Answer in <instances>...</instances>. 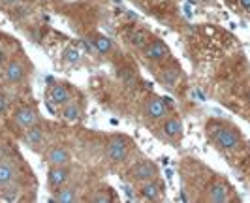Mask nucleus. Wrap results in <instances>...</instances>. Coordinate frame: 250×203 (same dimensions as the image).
Here are the masks:
<instances>
[{
	"instance_id": "nucleus-1",
	"label": "nucleus",
	"mask_w": 250,
	"mask_h": 203,
	"mask_svg": "<svg viewBox=\"0 0 250 203\" xmlns=\"http://www.w3.org/2000/svg\"><path fill=\"white\" fill-rule=\"evenodd\" d=\"M211 140L216 143V147H220L224 151H233L239 147L237 130L229 126H222V124L211 128Z\"/></svg>"
},
{
	"instance_id": "nucleus-2",
	"label": "nucleus",
	"mask_w": 250,
	"mask_h": 203,
	"mask_svg": "<svg viewBox=\"0 0 250 203\" xmlns=\"http://www.w3.org/2000/svg\"><path fill=\"white\" fill-rule=\"evenodd\" d=\"M107 160L113 164H119V162H125L130 154V140H126L125 136H113L107 141Z\"/></svg>"
},
{
	"instance_id": "nucleus-3",
	"label": "nucleus",
	"mask_w": 250,
	"mask_h": 203,
	"mask_svg": "<svg viewBox=\"0 0 250 203\" xmlns=\"http://www.w3.org/2000/svg\"><path fill=\"white\" fill-rule=\"evenodd\" d=\"M158 167L152 160H139L138 164L130 169V177L136 183H147V181H152V179H158Z\"/></svg>"
},
{
	"instance_id": "nucleus-4",
	"label": "nucleus",
	"mask_w": 250,
	"mask_h": 203,
	"mask_svg": "<svg viewBox=\"0 0 250 203\" xmlns=\"http://www.w3.org/2000/svg\"><path fill=\"white\" fill-rule=\"evenodd\" d=\"M47 102L53 107H62L68 102H72V90L68 89L66 83H55L51 85L49 90H47Z\"/></svg>"
},
{
	"instance_id": "nucleus-5",
	"label": "nucleus",
	"mask_w": 250,
	"mask_h": 203,
	"mask_svg": "<svg viewBox=\"0 0 250 203\" xmlns=\"http://www.w3.org/2000/svg\"><path fill=\"white\" fill-rule=\"evenodd\" d=\"M13 121H15L17 126L26 130V128L34 126V124L40 122V115H38V111L32 105H21V107H17L13 111Z\"/></svg>"
},
{
	"instance_id": "nucleus-6",
	"label": "nucleus",
	"mask_w": 250,
	"mask_h": 203,
	"mask_svg": "<svg viewBox=\"0 0 250 203\" xmlns=\"http://www.w3.org/2000/svg\"><path fill=\"white\" fill-rule=\"evenodd\" d=\"M25 76H26V68L21 61H8V62L4 64V68H2V77L10 85L21 83L25 79Z\"/></svg>"
},
{
	"instance_id": "nucleus-7",
	"label": "nucleus",
	"mask_w": 250,
	"mask_h": 203,
	"mask_svg": "<svg viewBox=\"0 0 250 203\" xmlns=\"http://www.w3.org/2000/svg\"><path fill=\"white\" fill-rule=\"evenodd\" d=\"M143 55L150 62H164V61L169 59V47L164 43L162 40H152L145 45Z\"/></svg>"
},
{
	"instance_id": "nucleus-8",
	"label": "nucleus",
	"mask_w": 250,
	"mask_h": 203,
	"mask_svg": "<svg viewBox=\"0 0 250 203\" xmlns=\"http://www.w3.org/2000/svg\"><path fill=\"white\" fill-rule=\"evenodd\" d=\"M145 115L152 119V121H164L167 115H169V105L164 98L158 96H152L145 103Z\"/></svg>"
},
{
	"instance_id": "nucleus-9",
	"label": "nucleus",
	"mask_w": 250,
	"mask_h": 203,
	"mask_svg": "<svg viewBox=\"0 0 250 203\" xmlns=\"http://www.w3.org/2000/svg\"><path fill=\"white\" fill-rule=\"evenodd\" d=\"M45 162L47 165H70L72 162V154L68 151V147L64 145H51L45 151Z\"/></svg>"
},
{
	"instance_id": "nucleus-10",
	"label": "nucleus",
	"mask_w": 250,
	"mask_h": 203,
	"mask_svg": "<svg viewBox=\"0 0 250 203\" xmlns=\"http://www.w3.org/2000/svg\"><path fill=\"white\" fill-rule=\"evenodd\" d=\"M70 167L68 165H49L47 169V184L53 190H59L70 181Z\"/></svg>"
},
{
	"instance_id": "nucleus-11",
	"label": "nucleus",
	"mask_w": 250,
	"mask_h": 203,
	"mask_svg": "<svg viewBox=\"0 0 250 203\" xmlns=\"http://www.w3.org/2000/svg\"><path fill=\"white\" fill-rule=\"evenodd\" d=\"M183 76V72H181V66L179 64H169V66H166L160 70V74H158V79H160V83H162L164 87L167 90H173L179 85V79Z\"/></svg>"
},
{
	"instance_id": "nucleus-12",
	"label": "nucleus",
	"mask_w": 250,
	"mask_h": 203,
	"mask_svg": "<svg viewBox=\"0 0 250 203\" xmlns=\"http://www.w3.org/2000/svg\"><path fill=\"white\" fill-rule=\"evenodd\" d=\"M23 143L26 147H30L32 151H38L42 145H45V130L40 124L26 128L25 134H23Z\"/></svg>"
},
{
	"instance_id": "nucleus-13",
	"label": "nucleus",
	"mask_w": 250,
	"mask_h": 203,
	"mask_svg": "<svg viewBox=\"0 0 250 203\" xmlns=\"http://www.w3.org/2000/svg\"><path fill=\"white\" fill-rule=\"evenodd\" d=\"M207 200L214 203H224L229 202V186L224 181H214L207 188Z\"/></svg>"
},
{
	"instance_id": "nucleus-14",
	"label": "nucleus",
	"mask_w": 250,
	"mask_h": 203,
	"mask_svg": "<svg viewBox=\"0 0 250 203\" xmlns=\"http://www.w3.org/2000/svg\"><path fill=\"white\" fill-rule=\"evenodd\" d=\"M162 132L167 140H181V136H183V121L179 117H169L167 115L162 122Z\"/></svg>"
},
{
	"instance_id": "nucleus-15",
	"label": "nucleus",
	"mask_w": 250,
	"mask_h": 203,
	"mask_svg": "<svg viewBox=\"0 0 250 203\" xmlns=\"http://www.w3.org/2000/svg\"><path fill=\"white\" fill-rule=\"evenodd\" d=\"M61 117H62V121L70 122V124H77L83 119V109H81V105L77 102L72 100L61 107Z\"/></svg>"
},
{
	"instance_id": "nucleus-16",
	"label": "nucleus",
	"mask_w": 250,
	"mask_h": 203,
	"mask_svg": "<svg viewBox=\"0 0 250 203\" xmlns=\"http://www.w3.org/2000/svg\"><path fill=\"white\" fill-rule=\"evenodd\" d=\"M141 196L145 198V200H149V202H156V200H160L162 198V192H164V186L160 184V181L158 179H152V181H147V183H143L141 184Z\"/></svg>"
},
{
	"instance_id": "nucleus-17",
	"label": "nucleus",
	"mask_w": 250,
	"mask_h": 203,
	"mask_svg": "<svg viewBox=\"0 0 250 203\" xmlns=\"http://www.w3.org/2000/svg\"><path fill=\"white\" fill-rule=\"evenodd\" d=\"M51 202H59V203H74L79 202V190L77 186H61L59 190H55V196L51 198Z\"/></svg>"
},
{
	"instance_id": "nucleus-18",
	"label": "nucleus",
	"mask_w": 250,
	"mask_h": 203,
	"mask_svg": "<svg viewBox=\"0 0 250 203\" xmlns=\"http://www.w3.org/2000/svg\"><path fill=\"white\" fill-rule=\"evenodd\" d=\"M15 181V169L10 162L0 160V192L8 190Z\"/></svg>"
},
{
	"instance_id": "nucleus-19",
	"label": "nucleus",
	"mask_w": 250,
	"mask_h": 203,
	"mask_svg": "<svg viewBox=\"0 0 250 203\" xmlns=\"http://www.w3.org/2000/svg\"><path fill=\"white\" fill-rule=\"evenodd\" d=\"M90 43H92L94 51L100 53V55H107L113 49V41L107 36H104V34H94L92 40H90Z\"/></svg>"
},
{
	"instance_id": "nucleus-20",
	"label": "nucleus",
	"mask_w": 250,
	"mask_h": 203,
	"mask_svg": "<svg viewBox=\"0 0 250 203\" xmlns=\"http://www.w3.org/2000/svg\"><path fill=\"white\" fill-rule=\"evenodd\" d=\"M149 40H150L149 32L138 28V30H134V32H132V36H130V43H132L134 47H138V49H145V45L149 43Z\"/></svg>"
},
{
	"instance_id": "nucleus-21",
	"label": "nucleus",
	"mask_w": 250,
	"mask_h": 203,
	"mask_svg": "<svg viewBox=\"0 0 250 203\" xmlns=\"http://www.w3.org/2000/svg\"><path fill=\"white\" fill-rule=\"evenodd\" d=\"M64 61L70 64H77L79 61H81V53H79V49L68 47V49L64 51Z\"/></svg>"
},
{
	"instance_id": "nucleus-22",
	"label": "nucleus",
	"mask_w": 250,
	"mask_h": 203,
	"mask_svg": "<svg viewBox=\"0 0 250 203\" xmlns=\"http://www.w3.org/2000/svg\"><path fill=\"white\" fill-rule=\"evenodd\" d=\"M8 107H10V100L6 98V94H2V92H0V115L6 113V111H8Z\"/></svg>"
},
{
	"instance_id": "nucleus-23",
	"label": "nucleus",
	"mask_w": 250,
	"mask_h": 203,
	"mask_svg": "<svg viewBox=\"0 0 250 203\" xmlns=\"http://www.w3.org/2000/svg\"><path fill=\"white\" fill-rule=\"evenodd\" d=\"M90 202H98V203H102V202H111V198H109V196H105L104 192H100V194L92 196V198H90Z\"/></svg>"
},
{
	"instance_id": "nucleus-24",
	"label": "nucleus",
	"mask_w": 250,
	"mask_h": 203,
	"mask_svg": "<svg viewBox=\"0 0 250 203\" xmlns=\"http://www.w3.org/2000/svg\"><path fill=\"white\" fill-rule=\"evenodd\" d=\"M8 62V53L0 47V68H4V64Z\"/></svg>"
},
{
	"instance_id": "nucleus-25",
	"label": "nucleus",
	"mask_w": 250,
	"mask_h": 203,
	"mask_svg": "<svg viewBox=\"0 0 250 203\" xmlns=\"http://www.w3.org/2000/svg\"><path fill=\"white\" fill-rule=\"evenodd\" d=\"M2 4H6V6H15V4H19L21 0H0Z\"/></svg>"
},
{
	"instance_id": "nucleus-26",
	"label": "nucleus",
	"mask_w": 250,
	"mask_h": 203,
	"mask_svg": "<svg viewBox=\"0 0 250 203\" xmlns=\"http://www.w3.org/2000/svg\"><path fill=\"white\" fill-rule=\"evenodd\" d=\"M239 4H241L243 8H247V10H250V0H239Z\"/></svg>"
},
{
	"instance_id": "nucleus-27",
	"label": "nucleus",
	"mask_w": 250,
	"mask_h": 203,
	"mask_svg": "<svg viewBox=\"0 0 250 203\" xmlns=\"http://www.w3.org/2000/svg\"><path fill=\"white\" fill-rule=\"evenodd\" d=\"M247 103H249V105H250V92H249V94H247Z\"/></svg>"
}]
</instances>
